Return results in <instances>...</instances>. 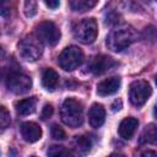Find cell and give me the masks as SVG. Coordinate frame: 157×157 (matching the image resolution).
<instances>
[{"label":"cell","mask_w":157,"mask_h":157,"mask_svg":"<svg viewBox=\"0 0 157 157\" xmlns=\"http://www.w3.org/2000/svg\"><path fill=\"white\" fill-rule=\"evenodd\" d=\"M137 39V31L129 25H123L114 28L107 36V47L113 52H121L135 43Z\"/></svg>","instance_id":"1"},{"label":"cell","mask_w":157,"mask_h":157,"mask_svg":"<svg viewBox=\"0 0 157 157\" xmlns=\"http://www.w3.org/2000/svg\"><path fill=\"white\" fill-rule=\"evenodd\" d=\"M60 117L61 120L71 126V128H77L83 123V109L82 104L76 101L75 98H66L61 105L60 110Z\"/></svg>","instance_id":"2"},{"label":"cell","mask_w":157,"mask_h":157,"mask_svg":"<svg viewBox=\"0 0 157 157\" xmlns=\"http://www.w3.org/2000/svg\"><path fill=\"white\" fill-rule=\"evenodd\" d=\"M20 56L26 61H36L43 53V45L37 36H26L18 44Z\"/></svg>","instance_id":"3"},{"label":"cell","mask_w":157,"mask_h":157,"mask_svg":"<svg viewBox=\"0 0 157 157\" xmlns=\"http://www.w3.org/2000/svg\"><path fill=\"white\" fill-rule=\"evenodd\" d=\"M74 37L83 43V44H91L96 40L98 34V26L94 18H83L80 22H77L74 26Z\"/></svg>","instance_id":"4"},{"label":"cell","mask_w":157,"mask_h":157,"mask_svg":"<svg viewBox=\"0 0 157 157\" xmlns=\"http://www.w3.org/2000/svg\"><path fill=\"white\" fill-rule=\"evenodd\" d=\"M82 61H83V53L76 45H70L65 48L58 58L59 66L66 71H72L77 69L82 64Z\"/></svg>","instance_id":"5"},{"label":"cell","mask_w":157,"mask_h":157,"mask_svg":"<svg viewBox=\"0 0 157 157\" xmlns=\"http://www.w3.org/2000/svg\"><path fill=\"white\" fill-rule=\"evenodd\" d=\"M6 86L12 93L22 94L32 87V80L28 75L21 72L20 70L12 69L6 76Z\"/></svg>","instance_id":"6"},{"label":"cell","mask_w":157,"mask_h":157,"mask_svg":"<svg viewBox=\"0 0 157 157\" xmlns=\"http://www.w3.org/2000/svg\"><path fill=\"white\" fill-rule=\"evenodd\" d=\"M37 37L40 39L42 43H45L47 45L54 47L59 43L61 33L58 26L52 21H43L36 27Z\"/></svg>","instance_id":"7"},{"label":"cell","mask_w":157,"mask_h":157,"mask_svg":"<svg viewBox=\"0 0 157 157\" xmlns=\"http://www.w3.org/2000/svg\"><path fill=\"white\" fill-rule=\"evenodd\" d=\"M151 93H152V88L148 85V82L139 80V81H134L130 85L129 98H130V102L134 105L141 107L147 102Z\"/></svg>","instance_id":"8"},{"label":"cell","mask_w":157,"mask_h":157,"mask_svg":"<svg viewBox=\"0 0 157 157\" xmlns=\"http://www.w3.org/2000/svg\"><path fill=\"white\" fill-rule=\"evenodd\" d=\"M117 65H118V63L113 58H110L108 55H97L91 60L88 67H90V71L92 74L102 75V74L109 71L110 69H113Z\"/></svg>","instance_id":"9"},{"label":"cell","mask_w":157,"mask_h":157,"mask_svg":"<svg viewBox=\"0 0 157 157\" xmlns=\"http://www.w3.org/2000/svg\"><path fill=\"white\" fill-rule=\"evenodd\" d=\"M21 134L27 142L33 144L42 137V129L38 124L33 121H26L21 125Z\"/></svg>","instance_id":"10"},{"label":"cell","mask_w":157,"mask_h":157,"mask_svg":"<svg viewBox=\"0 0 157 157\" xmlns=\"http://www.w3.org/2000/svg\"><path fill=\"white\" fill-rule=\"evenodd\" d=\"M120 83H121V81H120V77H118V76H112L109 78H105L97 85V93L103 97L110 96L119 90Z\"/></svg>","instance_id":"11"},{"label":"cell","mask_w":157,"mask_h":157,"mask_svg":"<svg viewBox=\"0 0 157 157\" xmlns=\"http://www.w3.org/2000/svg\"><path fill=\"white\" fill-rule=\"evenodd\" d=\"M104 119H105V110L103 108L102 104H98V103H94L92 104V107L90 108L88 110V121H90V125L92 128H99L103 125L104 123Z\"/></svg>","instance_id":"12"},{"label":"cell","mask_w":157,"mask_h":157,"mask_svg":"<svg viewBox=\"0 0 157 157\" xmlns=\"http://www.w3.org/2000/svg\"><path fill=\"white\" fill-rule=\"evenodd\" d=\"M92 147V141L88 136H76L72 142V152L76 157H85Z\"/></svg>","instance_id":"13"},{"label":"cell","mask_w":157,"mask_h":157,"mask_svg":"<svg viewBox=\"0 0 157 157\" xmlns=\"http://www.w3.org/2000/svg\"><path fill=\"white\" fill-rule=\"evenodd\" d=\"M139 126V120L136 118H132V117H128L125 118L124 120H121L120 125H119V135L125 139V140H129L132 137V135L135 134L136 129Z\"/></svg>","instance_id":"14"},{"label":"cell","mask_w":157,"mask_h":157,"mask_svg":"<svg viewBox=\"0 0 157 157\" xmlns=\"http://www.w3.org/2000/svg\"><path fill=\"white\" fill-rule=\"evenodd\" d=\"M42 83L44 86L45 90L48 91H54L59 83V75L58 72L52 69V67H48L43 71V75H42Z\"/></svg>","instance_id":"15"},{"label":"cell","mask_w":157,"mask_h":157,"mask_svg":"<svg viewBox=\"0 0 157 157\" xmlns=\"http://www.w3.org/2000/svg\"><path fill=\"white\" fill-rule=\"evenodd\" d=\"M36 108H37V98L36 97L25 98L16 103V112L20 115H29L36 112Z\"/></svg>","instance_id":"16"},{"label":"cell","mask_w":157,"mask_h":157,"mask_svg":"<svg viewBox=\"0 0 157 157\" xmlns=\"http://www.w3.org/2000/svg\"><path fill=\"white\" fill-rule=\"evenodd\" d=\"M140 142L157 145V125L156 124H148L147 126H145L140 136Z\"/></svg>","instance_id":"17"},{"label":"cell","mask_w":157,"mask_h":157,"mask_svg":"<svg viewBox=\"0 0 157 157\" xmlns=\"http://www.w3.org/2000/svg\"><path fill=\"white\" fill-rule=\"evenodd\" d=\"M71 10L75 12H86L97 5L96 0H71L69 2Z\"/></svg>","instance_id":"18"},{"label":"cell","mask_w":157,"mask_h":157,"mask_svg":"<svg viewBox=\"0 0 157 157\" xmlns=\"http://www.w3.org/2000/svg\"><path fill=\"white\" fill-rule=\"evenodd\" d=\"M48 157H71V152L60 145H53L48 150Z\"/></svg>","instance_id":"19"},{"label":"cell","mask_w":157,"mask_h":157,"mask_svg":"<svg viewBox=\"0 0 157 157\" xmlns=\"http://www.w3.org/2000/svg\"><path fill=\"white\" fill-rule=\"evenodd\" d=\"M10 113L7 112V109L5 107L0 108V124H1V129H6L10 125Z\"/></svg>","instance_id":"20"},{"label":"cell","mask_w":157,"mask_h":157,"mask_svg":"<svg viewBox=\"0 0 157 157\" xmlns=\"http://www.w3.org/2000/svg\"><path fill=\"white\" fill-rule=\"evenodd\" d=\"M52 136L55 140H64L66 137V134H65V131L63 130L61 126H59L58 124H54L52 126Z\"/></svg>","instance_id":"21"},{"label":"cell","mask_w":157,"mask_h":157,"mask_svg":"<svg viewBox=\"0 0 157 157\" xmlns=\"http://www.w3.org/2000/svg\"><path fill=\"white\" fill-rule=\"evenodd\" d=\"M25 13L28 17H32L37 13V2L36 1H26L25 2Z\"/></svg>","instance_id":"22"},{"label":"cell","mask_w":157,"mask_h":157,"mask_svg":"<svg viewBox=\"0 0 157 157\" xmlns=\"http://www.w3.org/2000/svg\"><path fill=\"white\" fill-rule=\"evenodd\" d=\"M145 38L148 39V40L156 42L157 40V28H155L152 26L146 27L145 28Z\"/></svg>","instance_id":"23"},{"label":"cell","mask_w":157,"mask_h":157,"mask_svg":"<svg viewBox=\"0 0 157 157\" xmlns=\"http://www.w3.org/2000/svg\"><path fill=\"white\" fill-rule=\"evenodd\" d=\"M52 115H53V105H52V104H45L44 108L42 109V114H40L42 119H43V120H47V119H49Z\"/></svg>","instance_id":"24"},{"label":"cell","mask_w":157,"mask_h":157,"mask_svg":"<svg viewBox=\"0 0 157 157\" xmlns=\"http://www.w3.org/2000/svg\"><path fill=\"white\" fill-rule=\"evenodd\" d=\"M119 15L118 13H115V12H110V13H108V16L105 17V23H108V25H113V23H117L119 20Z\"/></svg>","instance_id":"25"},{"label":"cell","mask_w":157,"mask_h":157,"mask_svg":"<svg viewBox=\"0 0 157 157\" xmlns=\"http://www.w3.org/2000/svg\"><path fill=\"white\" fill-rule=\"evenodd\" d=\"M44 4H45L48 7H50V9H56V7H59V5H60V2L56 1V0H45Z\"/></svg>","instance_id":"26"},{"label":"cell","mask_w":157,"mask_h":157,"mask_svg":"<svg viewBox=\"0 0 157 157\" xmlns=\"http://www.w3.org/2000/svg\"><path fill=\"white\" fill-rule=\"evenodd\" d=\"M121 107H123V102H121L120 99H117V101H114V102H113V104H112V110H113V112L120 110V109H121Z\"/></svg>","instance_id":"27"},{"label":"cell","mask_w":157,"mask_h":157,"mask_svg":"<svg viewBox=\"0 0 157 157\" xmlns=\"http://www.w3.org/2000/svg\"><path fill=\"white\" fill-rule=\"evenodd\" d=\"M141 157H157V152L148 150V151H145V152L141 155Z\"/></svg>","instance_id":"28"},{"label":"cell","mask_w":157,"mask_h":157,"mask_svg":"<svg viewBox=\"0 0 157 157\" xmlns=\"http://www.w3.org/2000/svg\"><path fill=\"white\" fill-rule=\"evenodd\" d=\"M108 157H125L124 155H120V153H112V155H109Z\"/></svg>","instance_id":"29"},{"label":"cell","mask_w":157,"mask_h":157,"mask_svg":"<svg viewBox=\"0 0 157 157\" xmlns=\"http://www.w3.org/2000/svg\"><path fill=\"white\" fill-rule=\"evenodd\" d=\"M153 113H155V117H156V118H157V105H156V107H155V112H153Z\"/></svg>","instance_id":"30"},{"label":"cell","mask_w":157,"mask_h":157,"mask_svg":"<svg viewBox=\"0 0 157 157\" xmlns=\"http://www.w3.org/2000/svg\"><path fill=\"white\" fill-rule=\"evenodd\" d=\"M156 86H157V76H156Z\"/></svg>","instance_id":"31"},{"label":"cell","mask_w":157,"mask_h":157,"mask_svg":"<svg viewBox=\"0 0 157 157\" xmlns=\"http://www.w3.org/2000/svg\"><path fill=\"white\" fill-rule=\"evenodd\" d=\"M31 157H36V156H31Z\"/></svg>","instance_id":"32"}]
</instances>
